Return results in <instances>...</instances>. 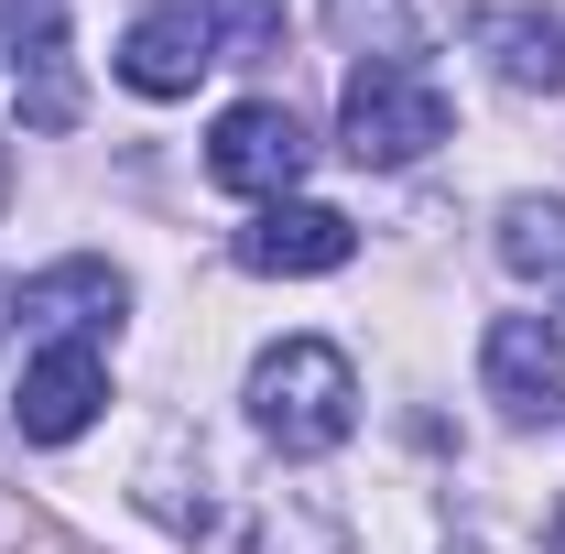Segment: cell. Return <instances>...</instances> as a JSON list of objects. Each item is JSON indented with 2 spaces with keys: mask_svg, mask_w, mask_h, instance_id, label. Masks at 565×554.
<instances>
[{
  "mask_svg": "<svg viewBox=\"0 0 565 554\" xmlns=\"http://www.w3.org/2000/svg\"><path fill=\"white\" fill-rule=\"evenodd\" d=\"M250 424L273 435L282 457H327V446H349V424H359V370L327 338L262 348V370H250Z\"/></svg>",
  "mask_w": 565,
  "mask_h": 554,
  "instance_id": "6da1fadb",
  "label": "cell"
},
{
  "mask_svg": "<svg viewBox=\"0 0 565 554\" xmlns=\"http://www.w3.org/2000/svg\"><path fill=\"white\" fill-rule=\"evenodd\" d=\"M446 87L414 66V55H370L349 76V98H338V141H349V163H414L446 141Z\"/></svg>",
  "mask_w": 565,
  "mask_h": 554,
  "instance_id": "7a4b0ae2",
  "label": "cell"
},
{
  "mask_svg": "<svg viewBox=\"0 0 565 554\" xmlns=\"http://www.w3.org/2000/svg\"><path fill=\"white\" fill-rule=\"evenodd\" d=\"M305 163H316V141H305V120H294L282 98H239V109L207 131V174L228 185V196H294Z\"/></svg>",
  "mask_w": 565,
  "mask_h": 554,
  "instance_id": "3957f363",
  "label": "cell"
},
{
  "mask_svg": "<svg viewBox=\"0 0 565 554\" xmlns=\"http://www.w3.org/2000/svg\"><path fill=\"white\" fill-rule=\"evenodd\" d=\"M11 66H22V131H76V66H66V0H0Z\"/></svg>",
  "mask_w": 565,
  "mask_h": 554,
  "instance_id": "277c9868",
  "label": "cell"
},
{
  "mask_svg": "<svg viewBox=\"0 0 565 554\" xmlns=\"http://www.w3.org/2000/svg\"><path fill=\"white\" fill-rule=\"evenodd\" d=\"M98 403H109L98 348H87V338H55L33 370H22V403H11V414H22V435H33V446H66V435H87V424H98Z\"/></svg>",
  "mask_w": 565,
  "mask_h": 554,
  "instance_id": "5b68a950",
  "label": "cell"
},
{
  "mask_svg": "<svg viewBox=\"0 0 565 554\" xmlns=\"http://www.w3.org/2000/svg\"><path fill=\"white\" fill-rule=\"evenodd\" d=\"M359 251V228L316 196H273V207L239 228V273H338Z\"/></svg>",
  "mask_w": 565,
  "mask_h": 554,
  "instance_id": "8992f818",
  "label": "cell"
},
{
  "mask_svg": "<svg viewBox=\"0 0 565 554\" xmlns=\"http://www.w3.org/2000/svg\"><path fill=\"white\" fill-rule=\"evenodd\" d=\"M490 392H500V414H565V348L544 316H500L490 327Z\"/></svg>",
  "mask_w": 565,
  "mask_h": 554,
  "instance_id": "52a82bcc",
  "label": "cell"
},
{
  "mask_svg": "<svg viewBox=\"0 0 565 554\" xmlns=\"http://www.w3.org/2000/svg\"><path fill=\"white\" fill-rule=\"evenodd\" d=\"M207 22L196 11H141L131 44H120V87H141V98H185L196 76H207Z\"/></svg>",
  "mask_w": 565,
  "mask_h": 554,
  "instance_id": "ba28073f",
  "label": "cell"
},
{
  "mask_svg": "<svg viewBox=\"0 0 565 554\" xmlns=\"http://www.w3.org/2000/svg\"><path fill=\"white\" fill-rule=\"evenodd\" d=\"M468 44H479L511 87H565V22H544V11H479Z\"/></svg>",
  "mask_w": 565,
  "mask_h": 554,
  "instance_id": "9c48e42d",
  "label": "cell"
},
{
  "mask_svg": "<svg viewBox=\"0 0 565 554\" xmlns=\"http://www.w3.org/2000/svg\"><path fill=\"white\" fill-rule=\"evenodd\" d=\"M120 305H131V283L109 273V262H55V273L22 283V316H33V327H76V338H87L98 316H120Z\"/></svg>",
  "mask_w": 565,
  "mask_h": 554,
  "instance_id": "30bf717a",
  "label": "cell"
},
{
  "mask_svg": "<svg viewBox=\"0 0 565 554\" xmlns=\"http://www.w3.org/2000/svg\"><path fill=\"white\" fill-rule=\"evenodd\" d=\"M500 262L522 283H565V196H511L500 207Z\"/></svg>",
  "mask_w": 565,
  "mask_h": 554,
  "instance_id": "8fae6325",
  "label": "cell"
},
{
  "mask_svg": "<svg viewBox=\"0 0 565 554\" xmlns=\"http://www.w3.org/2000/svg\"><path fill=\"white\" fill-rule=\"evenodd\" d=\"M217 66H273L282 55V0H196Z\"/></svg>",
  "mask_w": 565,
  "mask_h": 554,
  "instance_id": "7c38bea8",
  "label": "cell"
},
{
  "mask_svg": "<svg viewBox=\"0 0 565 554\" xmlns=\"http://www.w3.org/2000/svg\"><path fill=\"white\" fill-rule=\"evenodd\" d=\"M11 316H22V283H0V338H11Z\"/></svg>",
  "mask_w": 565,
  "mask_h": 554,
  "instance_id": "4fadbf2b",
  "label": "cell"
},
{
  "mask_svg": "<svg viewBox=\"0 0 565 554\" xmlns=\"http://www.w3.org/2000/svg\"><path fill=\"white\" fill-rule=\"evenodd\" d=\"M0 196H11V152H0Z\"/></svg>",
  "mask_w": 565,
  "mask_h": 554,
  "instance_id": "5bb4252c",
  "label": "cell"
},
{
  "mask_svg": "<svg viewBox=\"0 0 565 554\" xmlns=\"http://www.w3.org/2000/svg\"><path fill=\"white\" fill-rule=\"evenodd\" d=\"M555 554H565V522H555Z\"/></svg>",
  "mask_w": 565,
  "mask_h": 554,
  "instance_id": "9a60e30c",
  "label": "cell"
}]
</instances>
